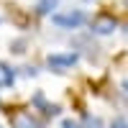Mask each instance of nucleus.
<instances>
[{
    "label": "nucleus",
    "instance_id": "obj_11",
    "mask_svg": "<svg viewBox=\"0 0 128 128\" xmlns=\"http://www.w3.org/2000/svg\"><path fill=\"white\" fill-rule=\"evenodd\" d=\"M120 87H123V92H128V77H126V80L120 82Z\"/></svg>",
    "mask_w": 128,
    "mask_h": 128
},
{
    "label": "nucleus",
    "instance_id": "obj_3",
    "mask_svg": "<svg viewBox=\"0 0 128 128\" xmlns=\"http://www.w3.org/2000/svg\"><path fill=\"white\" fill-rule=\"evenodd\" d=\"M118 28V18L113 13H100L98 18L90 20V34L92 36H113Z\"/></svg>",
    "mask_w": 128,
    "mask_h": 128
},
{
    "label": "nucleus",
    "instance_id": "obj_8",
    "mask_svg": "<svg viewBox=\"0 0 128 128\" xmlns=\"http://www.w3.org/2000/svg\"><path fill=\"white\" fill-rule=\"evenodd\" d=\"M82 128H102V120L98 118V115H92V113H84L82 115V120H80Z\"/></svg>",
    "mask_w": 128,
    "mask_h": 128
},
{
    "label": "nucleus",
    "instance_id": "obj_2",
    "mask_svg": "<svg viewBox=\"0 0 128 128\" xmlns=\"http://www.w3.org/2000/svg\"><path fill=\"white\" fill-rule=\"evenodd\" d=\"M77 62H80L77 51H54V54L46 56L49 69H54V72H69L72 67H77Z\"/></svg>",
    "mask_w": 128,
    "mask_h": 128
},
{
    "label": "nucleus",
    "instance_id": "obj_1",
    "mask_svg": "<svg viewBox=\"0 0 128 128\" xmlns=\"http://www.w3.org/2000/svg\"><path fill=\"white\" fill-rule=\"evenodd\" d=\"M51 23L62 31H80L82 26L90 23V13L82 8H67V10H56L51 16Z\"/></svg>",
    "mask_w": 128,
    "mask_h": 128
},
{
    "label": "nucleus",
    "instance_id": "obj_6",
    "mask_svg": "<svg viewBox=\"0 0 128 128\" xmlns=\"http://www.w3.org/2000/svg\"><path fill=\"white\" fill-rule=\"evenodd\" d=\"M13 82H16V69L0 62V87H13Z\"/></svg>",
    "mask_w": 128,
    "mask_h": 128
},
{
    "label": "nucleus",
    "instance_id": "obj_7",
    "mask_svg": "<svg viewBox=\"0 0 128 128\" xmlns=\"http://www.w3.org/2000/svg\"><path fill=\"white\" fill-rule=\"evenodd\" d=\"M56 8H59V0H38L34 10H36V16H54Z\"/></svg>",
    "mask_w": 128,
    "mask_h": 128
},
{
    "label": "nucleus",
    "instance_id": "obj_5",
    "mask_svg": "<svg viewBox=\"0 0 128 128\" xmlns=\"http://www.w3.org/2000/svg\"><path fill=\"white\" fill-rule=\"evenodd\" d=\"M31 102H34L36 108H38L41 113L46 115V118H56V115H59V110H62L59 105H51V102H49V100L44 98V92H36V95H34V100H31Z\"/></svg>",
    "mask_w": 128,
    "mask_h": 128
},
{
    "label": "nucleus",
    "instance_id": "obj_9",
    "mask_svg": "<svg viewBox=\"0 0 128 128\" xmlns=\"http://www.w3.org/2000/svg\"><path fill=\"white\" fill-rule=\"evenodd\" d=\"M110 128H128V118H123V115H120V118H115V120L110 123Z\"/></svg>",
    "mask_w": 128,
    "mask_h": 128
},
{
    "label": "nucleus",
    "instance_id": "obj_12",
    "mask_svg": "<svg viewBox=\"0 0 128 128\" xmlns=\"http://www.w3.org/2000/svg\"><path fill=\"white\" fill-rule=\"evenodd\" d=\"M126 34H128V23H126Z\"/></svg>",
    "mask_w": 128,
    "mask_h": 128
},
{
    "label": "nucleus",
    "instance_id": "obj_10",
    "mask_svg": "<svg viewBox=\"0 0 128 128\" xmlns=\"http://www.w3.org/2000/svg\"><path fill=\"white\" fill-rule=\"evenodd\" d=\"M62 128H82V126H80L77 120H72V118H64V120H62Z\"/></svg>",
    "mask_w": 128,
    "mask_h": 128
},
{
    "label": "nucleus",
    "instance_id": "obj_4",
    "mask_svg": "<svg viewBox=\"0 0 128 128\" xmlns=\"http://www.w3.org/2000/svg\"><path fill=\"white\" fill-rule=\"evenodd\" d=\"M13 128H46L44 123H41L34 113H28V110H23V113H18L16 118H13Z\"/></svg>",
    "mask_w": 128,
    "mask_h": 128
}]
</instances>
